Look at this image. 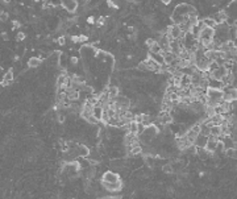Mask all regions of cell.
Returning a JSON list of instances; mask_svg holds the SVG:
<instances>
[{
  "mask_svg": "<svg viewBox=\"0 0 237 199\" xmlns=\"http://www.w3.org/2000/svg\"><path fill=\"white\" fill-rule=\"evenodd\" d=\"M215 37V29L209 28V26H204L200 30V36H199V41H214Z\"/></svg>",
  "mask_w": 237,
  "mask_h": 199,
  "instance_id": "6da1fadb",
  "label": "cell"
},
{
  "mask_svg": "<svg viewBox=\"0 0 237 199\" xmlns=\"http://www.w3.org/2000/svg\"><path fill=\"white\" fill-rule=\"evenodd\" d=\"M101 185H103V189L105 190V191H108V193H119V191L123 190V182H121V180L117 181V182H115V183L101 182Z\"/></svg>",
  "mask_w": 237,
  "mask_h": 199,
  "instance_id": "7a4b0ae2",
  "label": "cell"
},
{
  "mask_svg": "<svg viewBox=\"0 0 237 199\" xmlns=\"http://www.w3.org/2000/svg\"><path fill=\"white\" fill-rule=\"evenodd\" d=\"M117 181H120L119 174L115 173V171H111V170L105 171V173L101 175V182H104V183H115V182H117Z\"/></svg>",
  "mask_w": 237,
  "mask_h": 199,
  "instance_id": "3957f363",
  "label": "cell"
},
{
  "mask_svg": "<svg viewBox=\"0 0 237 199\" xmlns=\"http://www.w3.org/2000/svg\"><path fill=\"white\" fill-rule=\"evenodd\" d=\"M229 71L227 67H225L224 65H219L218 67L215 69V70H212V71H209V74H211V78H215V79H219V81H221V78L224 77L227 73Z\"/></svg>",
  "mask_w": 237,
  "mask_h": 199,
  "instance_id": "277c9868",
  "label": "cell"
},
{
  "mask_svg": "<svg viewBox=\"0 0 237 199\" xmlns=\"http://www.w3.org/2000/svg\"><path fill=\"white\" fill-rule=\"evenodd\" d=\"M158 120L161 124L167 125V124H171L174 119H173L171 112L170 111H161L159 112V116H158Z\"/></svg>",
  "mask_w": 237,
  "mask_h": 199,
  "instance_id": "5b68a950",
  "label": "cell"
},
{
  "mask_svg": "<svg viewBox=\"0 0 237 199\" xmlns=\"http://www.w3.org/2000/svg\"><path fill=\"white\" fill-rule=\"evenodd\" d=\"M218 144H219V138L214 136H208V141H207V145H205V149L209 152V153H214L216 148H218Z\"/></svg>",
  "mask_w": 237,
  "mask_h": 199,
  "instance_id": "8992f818",
  "label": "cell"
},
{
  "mask_svg": "<svg viewBox=\"0 0 237 199\" xmlns=\"http://www.w3.org/2000/svg\"><path fill=\"white\" fill-rule=\"evenodd\" d=\"M207 141H208V136H204V134H199L196 138H195V148L196 149H200V148H205L207 145Z\"/></svg>",
  "mask_w": 237,
  "mask_h": 199,
  "instance_id": "52a82bcc",
  "label": "cell"
},
{
  "mask_svg": "<svg viewBox=\"0 0 237 199\" xmlns=\"http://www.w3.org/2000/svg\"><path fill=\"white\" fill-rule=\"evenodd\" d=\"M62 5L65 7V9L68 11V12H75L77 7H78V3H77V0H63Z\"/></svg>",
  "mask_w": 237,
  "mask_h": 199,
  "instance_id": "ba28073f",
  "label": "cell"
},
{
  "mask_svg": "<svg viewBox=\"0 0 237 199\" xmlns=\"http://www.w3.org/2000/svg\"><path fill=\"white\" fill-rule=\"evenodd\" d=\"M224 85L223 82L219 81V79H215V78H209L208 81V88H214V90H223Z\"/></svg>",
  "mask_w": 237,
  "mask_h": 199,
  "instance_id": "9c48e42d",
  "label": "cell"
},
{
  "mask_svg": "<svg viewBox=\"0 0 237 199\" xmlns=\"http://www.w3.org/2000/svg\"><path fill=\"white\" fill-rule=\"evenodd\" d=\"M212 19L216 21V24H223L228 20V15L225 12H223V11H219L218 13H215Z\"/></svg>",
  "mask_w": 237,
  "mask_h": 199,
  "instance_id": "30bf717a",
  "label": "cell"
},
{
  "mask_svg": "<svg viewBox=\"0 0 237 199\" xmlns=\"http://www.w3.org/2000/svg\"><path fill=\"white\" fill-rule=\"evenodd\" d=\"M77 149H78V156L82 157V158H87L88 154H90V152H91L86 145H78Z\"/></svg>",
  "mask_w": 237,
  "mask_h": 199,
  "instance_id": "8fae6325",
  "label": "cell"
},
{
  "mask_svg": "<svg viewBox=\"0 0 237 199\" xmlns=\"http://www.w3.org/2000/svg\"><path fill=\"white\" fill-rule=\"evenodd\" d=\"M150 57H152L157 63H159V65H163V63H165V57H163V54H161V53H150Z\"/></svg>",
  "mask_w": 237,
  "mask_h": 199,
  "instance_id": "7c38bea8",
  "label": "cell"
},
{
  "mask_svg": "<svg viewBox=\"0 0 237 199\" xmlns=\"http://www.w3.org/2000/svg\"><path fill=\"white\" fill-rule=\"evenodd\" d=\"M221 127L220 125H212L211 127V133H209V136H214L216 137V138H219V137H221Z\"/></svg>",
  "mask_w": 237,
  "mask_h": 199,
  "instance_id": "4fadbf2b",
  "label": "cell"
},
{
  "mask_svg": "<svg viewBox=\"0 0 237 199\" xmlns=\"http://www.w3.org/2000/svg\"><path fill=\"white\" fill-rule=\"evenodd\" d=\"M165 63L166 65H171L173 63V61H174V59L177 58V54H174V53H171V52H167V53H165Z\"/></svg>",
  "mask_w": 237,
  "mask_h": 199,
  "instance_id": "5bb4252c",
  "label": "cell"
},
{
  "mask_svg": "<svg viewBox=\"0 0 237 199\" xmlns=\"http://www.w3.org/2000/svg\"><path fill=\"white\" fill-rule=\"evenodd\" d=\"M40 63H41V59L38 57H32L28 61V66L29 67H37V66H40Z\"/></svg>",
  "mask_w": 237,
  "mask_h": 199,
  "instance_id": "9a60e30c",
  "label": "cell"
},
{
  "mask_svg": "<svg viewBox=\"0 0 237 199\" xmlns=\"http://www.w3.org/2000/svg\"><path fill=\"white\" fill-rule=\"evenodd\" d=\"M203 23H204L205 26H209V28H214V29L216 28V25H218V24H216V21H215L212 17H205V19L203 20Z\"/></svg>",
  "mask_w": 237,
  "mask_h": 199,
  "instance_id": "2e32d148",
  "label": "cell"
},
{
  "mask_svg": "<svg viewBox=\"0 0 237 199\" xmlns=\"http://www.w3.org/2000/svg\"><path fill=\"white\" fill-rule=\"evenodd\" d=\"M142 124L145 125V127H149V125L153 124V120H152V118H150V115L142 114Z\"/></svg>",
  "mask_w": 237,
  "mask_h": 199,
  "instance_id": "e0dca14e",
  "label": "cell"
},
{
  "mask_svg": "<svg viewBox=\"0 0 237 199\" xmlns=\"http://www.w3.org/2000/svg\"><path fill=\"white\" fill-rule=\"evenodd\" d=\"M149 52L150 53H161V52H162V48L159 46L158 42H156L154 45L152 46V48H149Z\"/></svg>",
  "mask_w": 237,
  "mask_h": 199,
  "instance_id": "ac0fdd59",
  "label": "cell"
},
{
  "mask_svg": "<svg viewBox=\"0 0 237 199\" xmlns=\"http://www.w3.org/2000/svg\"><path fill=\"white\" fill-rule=\"evenodd\" d=\"M3 79H5V81H8L9 83H12V81H13V73H12V70H9L8 73H5L4 74V78Z\"/></svg>",
  "mask_w": 237,
  "mask_h": 199,
  "instance_id": "d6986e66",
  "label": "cell"
},
{
  "mask_svg": "<svg viewBox=\"0 0 237 199\" xmlns=\"http://www.w3.org/2000/svg\"><path fill=\"white\" fill-rule=\"evenodd\" d=\"M105 23H107V21H105V17H99V19L96 20V26L97 28H100V26H104L105 25Z\"/></svg>",
  "mask_w": 237,
  "mask_h": 199,
  "instance_id": "ffe728a7",
  "label": "cell"
},
{
  "mask_svg": "<svg viewBox=\"0 0 237 199\" xmlns=\"http://www.w3.org/2000/svg\"><path fill=\"white\" fill-rule=\"evenodd\" d=\"M8 17H9L8 12H5V11H1V12H0V21H7Z\"/></svg>",
  "mask_w": 237,
  "mask_h": 199,
  "instance_id": "44dd1931",
  "label": "cell"
},
{
  "mask_svg": "<svg viewBox=\"0 0 237 199\" xmlns=\"http://www.w3.org/2000/svg\"><path fill=\"white\" fill-rule=\"evenodd\" d=\"M163 171L165 173H173V166H171V163H167V165H163Z\"/></svg>",
  "mask_w": 237,
  "mask_h": 199,
  "instance_id": "7402d4cb",
  "label": "cell"
},
{
  "mask_svg": "<svg viewBox=\"0 0 237 199\" xmlns=\"http://www.w3.org/2000/svg\"><path fill=\"white\" fill-rule=\"evenodd\" d=\"M156 42H157L156 40H153V38H148V40H146V41H145V45L148 46V48H152V46L154 45V44H156Z\"/></svg>",
  "mask_w": 237,
  "mask_h": 199,
  "instance_id": "603a6c76",
  "label": "cell"
},
{
  "mask_svg": "<svg viewBox=\"0 0 237 199\" xmlns=\"http://www.w3.org/2000/svg\"><path fill=\"white\" fill-rule=\"evenodd\" d=\"M24 38H25V33H24V32H19V33H17V36H16L17 41H23Z\"/></svg>",
  "mask_w": 237,
  "mask_h": 199,
  "instance_id": "cb8c5ba5",
  "label": "cell"
},
{
  "mask_svg": "<svg viewBox=\"0 0 237 199\" xmlns=\"http://www.w3.org/2000/svg\"><path fill=\"white\" fill-rule=\"evenodd\" d=\"M78 57H70V63H71L73 66H77L78 65Z\"/></svg>",
  "mask_w": 237,
  "mask_h": 199,
  "instance_id": "d4e9b609",
  "label": "cell"
},
{
  "mask_svg": "<svg viewBox=\"0 0 237 199\" xmlns=\"http://www.w3.org/2000/svg\"><path fill=\"white\" fill-rule=\"evenodd\" d=\"M57 42H58V45H61V46H63L66 44V38H65V36H62V37H59L58 40H57Z\"/></svg>",
  "mask_w": 237,
  "mask_h": 199,
  "instance_id": "484cf974",
  "label": "cell"
},
{
  "mask_svg": "<svg viewBox=\"0 0 237 199\" xmlns=\"http://www.w3.org/2000/svg\"><path fill=\"white\" fill-rule=\"evenodd\" d=\"M87 24H90V25H94V24H96V20H95L94 16H90L87 19Z\"/></svg>",
  "mask_w": 237,
  "mask_h": 199,
  "instance_id": "4316f807",
  "label": "cell"
},
{
  "mask_svg": "<svg viewBox=\"0 0 237 199\" xmlns=\"http://www.w3.org/2000/svg\"><path fill=\"white\" fill-rule=\"evenodd\" d=\"M57 116H58V118H57V120H58L59 123H62V121H65V115H63V114H58V115H57Z\"/></svg>",
  "mask_w": 237,
  "mask_h": 199,
  "instance_id": "83f0119b",
  "label": "cell"
},
{
  "mask_svg": "<svg viewBox=\"0 0 237 199\" xmlns=\"http://www.w3.org/2000/svg\"><path fill=\"white\" fill-rule=\"evenodd\" d=\"M79 38H81V42H87V41H88V37L87 36H83V34H81Z\"/></svg>",
  "mask_w": 237,
  "mask_h": 199,
  "instance_id": "f1b7e54d",
  "label": "cell"
},
{
  "mask_svg": "<svg viewBox=\"0 0 237 199\" xmlns=\"http://www.w3.org/2000/svg\"><path fill=\"white\" fill-rule=\"evenodd\" d=\"M71 41H73V42H81V38H79V36H73L71 37Z\"/></svg>",
  "mask_w": 237,
  "mask_h": 199,
  "instance_id": "f546056e",
  "label": "cell"
},
{
  "mask_svg": "<svg viewBox=\"0 0 237 199\" xmlns=\"http://www.w3.org/2000/svg\"><path fill=\"white\" fill-rule=\"evenodd\" d=\"M99 199H120V196H103V198Z\"/></svg>",
  "mask_w": 237,
  "mask_h": 199,
  "instance_id": "4dcf8cb0",
  "label": "cell"
},
{
  "mask_svg": "<svg viewBox=\"0 0 237 199\" xmlns=\"http://www.w3.org/2000/svg\"><path fill=\"white\" fill-rule=\"evenodd\" d=\"M0 85H1V86H4V87H5V86L11 85V83H9V82H8V81H5V79H3V81H1V83H0Z\"/></svg>",
  "mask_w": 237,
  "mask_h": 199,
  "instance_id": "1f68e13d",
  "label": "cell"
},
{
  "mask_svg": "<svg viewBox=\"0 0 237 199\" xmlns=\"http://www.w3.org/2000/svg\"><path fill=\"white\" fill-rule=\"evenodd\" d=\"M17 26H20V23L17 20H13V28H17Z\"/></svg>",
  "mask_w": 237,
  "mask_h": 199,
  "instance_id": "d6a6232c",
  "label": "cell"
},
{
  "mask_svg": "<svg viewBox=\"0 0 237 199\" xmlns=\"http://www.w3.org/2000/svg\"><path fill=\"white\" fill-rule=\"evenodd\" d=\"M1 37H3V40H5V41H7V40H8V34H7L5 32H3V33H1Z\"/></svg>",
  "mask_w": 237,
  "mask_h": 199,
  "instance_id": "836d02e7",
  "label": "cell"
},
{
  "mask_svg": "<svg viewBox=\"0 0 237 199\" xmlns=\"http://www.w3.org/2000/svg\"><path fill=\"white\" fill-rule=\"evenodd\" d=\"M162 3L167 5V4H170V3H171V0H162Z\"/></svg>",
  "mask_w": 237,
  "mask_h": 199,
  "instance_id": "e575fe53",
  "label": "cell"
},
{
  "mask_svg": "<svg viewBox=\"0 0 237 199\" xmlns=\"http://www.w3.org/2000/svg\"><path fill=\"white\" fill-rule=\"evenodd\" d=\"M3 3H4V4H9L11 0H3Z\"/></svg>",
  "mask_w": 237,
  "mask_h": 199,
  "instance_id": "d590c367",
  "label": "cell"
},
{
  "mask_svg": "<svg viewBox=\"0 0 237 199\" xmlns=\"http://www.w3.org/2000/svg\"><path fill=\"white\" fill-rule=\"evenodd\" d=\"M158 1H162V0H158Z\"/></svg>",
  "mask_w": 237,
  "mask_h": 199,
  "instance_id": "8d00e7d4",
  "label": "cell"
}]
</instances>
